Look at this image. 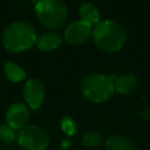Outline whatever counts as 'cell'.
I'll return each instance as SVG.
<instances>
[{"instance_id":"obj_1","label":"cell","mask_w":150,"mask_h":150,"mask_svg":"<svg viewBox=\"0 0 150 150\" xmlns=\"http://www.w3.org/2000/svg\"><path fill=\"white\" fill-rule=\"evenodd\" d=\"M37 36L35 29L25 22H16L10 24L4 30L2 43L6 50L14 53L29 50L36 44Z\"/></svg>"},{"instance_id":"obj_2","label":"cell","mask_w":150,"mask_h":150,"mask_svg":"<svg viewBox=\"0 0 150 150\" xmlns=\"http://www.w3.org/2000/svg\"><path fill=\"white\" fill-rule=\"evenodd\" d=\"M92 35L95 44L107 52L120 50L126 41L124 29L114 21L99 22L93 29Z\"/></svg>"},{"instance_id":"obj_3","label":"cell","mask_w":150,"mask_h":150,"mask_svg":"<svg viewBox=\"0 0 150 150\" xmlns=\"http://www.w3.org/2000/svg\"><path fill=\"white\" fill-rule=\"evenodd\" d=\"M35 11L41 25L48 30L60 29L68 18L67 5L62 0H39Z\"/></svg>"},{"instance_id":"obj_4","label":"cell","mask_w":150,"mask_h":150,"mask_svg":"<svg viewBox=\"0 0 150 150\" xmlns=\"http://www.w3.org/2000/svg\"><path fill=\"white\" fill-rule=\"evenodd\" d=\"M81 93L86 100L93 103H103L114 93L111 77L101 74L86 76L81 83Z\"/></svg>"},{"instance_id":"obj_5","label":"cell","mask_w":150,"mask_h":150,"mask_svg":"<svg viewBox=\"0 0 150 150\" xmlns=\"http://www.w3.org/2000/svg\"><path fill=\"white\" fill-rule=\"evenodd\" d=\"M18 143L25 150H45L50 145V135L36 125L26 126L18 134Z\"/></svg>"},{"instance_id":"obj_6","label":"cell","mask_w":150,"mask_h":150,"mask_svg":"<svg viewBox=\"0 0 150 150\" xmlns=\"http://www.w3.org/2000/svg\"><path fill=\"white\" fill-rule=\"evenodd\" d=\"M45 97V88L38 79H31L25 84L24 98L28 106L33 110H37L42 105Z\"/></svg>"},{"instance_id":"obj_7","label":"cell","mask_w":150,"mask_h":150,"mask_svg":"<svg viewBox=\"0 0 150 150\" xmlns=\"http://www.w3.org/2000/svg\"><path fill=\"white\" fill-rule=\"evenodd\" d=\"M92 33V26L81 21H78L67 27L64 32V38L69 44L81 45L90 39Z\"/></svg>"},{"instance_id":"obj_8","label":"cell","mask_w":150,"mask_h":150,"mask_svg":"<svg viewBox=\"0 0 150 150\" xmlns=\"http://www.w3.org/2000/svg\"><path fill=\"white\" fill-rule=\"evenodd\" d=\"M30 113L24 103L16 102L9 106L6 111V122L14 130H22L28 125Z\"/></svg>"},{"instance_id":"obj_9","label":"cell","mask_w":150,"mask_h":150,"mask_svg":"<svg viewBox=\"0 0 150 150\" xmlns=\"http://www.w3.org/2000/svg\"><path fill=\"white\" fill-rule=\"evenodd\" d=\"M113 82L114 91L120 95H128L136 90L138 86V80L136 76L132 74H124L119 76H112L111 77Z\"/></svg>"},{"instance_id":"obj_10","label":"cell","mask_w":150,"mask_h":150,"mask_svg":"<svg viewBox=\"0 0 150 150\" xmlns=\"http://www.w3.org/2000/svg\"><path fill=\"white\" fill-rule=\"evenodd\" d=\"M107 150H138L136 142L133 139L124 136L113 135L105 141Z\"/></svg>"},{"instance_id":"obj_11","label":"cell","mask_w":150,"mask_h":150,"mask_svg":"<svg viewBox=\"0 0 150 150\" xmlns=\"http://www.w3.org/2000/svg\"><path fill=\"white\" fill-rule=\"evenodd\" d=\"M62 44V38L58 33L48 32L37 38L36 45L38 49L42 51H52L59 48Z\"/></svg>"},{"instance_id":"obj_12","label":"cell","mask_w":150,"mask_h":150,"mask_svg":"<svg viewBox=\"0 0 150 150\" xmlns=\"http://www.w3.org/2000/svg\"><path fill=\"white\" fill-rule=\"evenodd\" d=\"M79 16L81 22L88 24L90 26H96L100 22V12L90 3L82 4L79 7Z\"/></svg>"},{"instance_id":"obj_13","label":"cell","mask_w":150,"mask_h":150,"mask_svg":"<svg viewBox=\"0 0 150 150\" xmlns=\"http://www.w3.org/2000/svg\"><path fill=\"white\" fill-rule=\"evenodd\" d=\"M4 73H5L6 77L8 78V80L14 82V83L22 82L26 78V73H25L24 69L14 62H11V61H8V62L5 63Z\"/></svg>"},{"instance_id":"obj_14","label":"cell","mask_w":150,"mask_h":150,"mask_svg":"<svg viewBox=\"0 0 150 150\" xmlns=\"http://www.w3.org/2000/svg\"><path fill=\"white\" fill-rule=\"evenodd\" d=\"M103 141V136L98 132H88L81 139L82 145L86 148H96Z\"/></svg>"},{"instance_id":"obj_15","label":"cell","mask_w":150,"mask_h":150,"mask_svg":"<svg viewBox=\"0 0 150 150\" xmlns=\"http://www.w3.org/2000/svg\"><path fill=\"white\" fill-rule=\"evenodd\" d=\"M18 139L16 130L9 127L7 124L0 125V141L4 143H11Z\"/></svg>"},{"instance_id":"obj_16","label":"cell","mask_w":150,"mask_h":150,"mask_svg":"<svg viewBox=\"0 0 150 150\" xmlns=\"http://www.w3.org/2000/svg\"><path fill=\"white\" fill-rule=\"evenodd\" d=\"M61 127L62 130L67 136H74L77 133V125H76L75 120L69 115L64 117L61 120Z\"/></svg>"},{"instance_id":"obj_17","label":"cell","mask_w":150,"mask_h":150,"mask_svg":"<svg viewBox=\"0 0 150 150\" xmlns=\"http://www.w3.org/2000/svg\"><path fill=\"white\" fill-rule=\"evenodd\" d=\"M62 146L64 147V148H68V147L70 146V143H69L67 140H64V141H63V143H62Z\"/></svg>"},{"instance_id":"obj_18","label":"cell","mask_w":150,"mask_h":150,"mask_svg":"<svg viewBox=\"0 0 150 150\" xmlns=\"http://www.w3.org/2000/svg\"><path fill=\"white\" fill-rule=\"evenodd\" d=\"M32 1H36V0H32Z\"/></svg>"}]
</instances>
